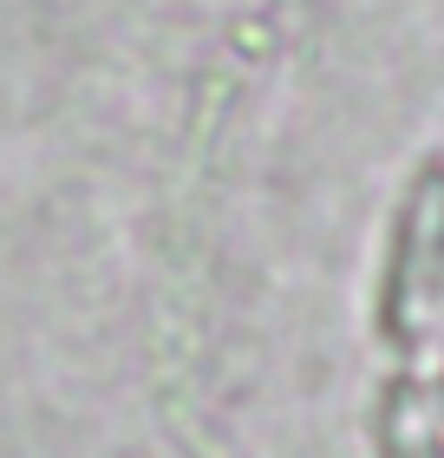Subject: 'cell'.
I'll list each match as a JSON object with an SVG mask.
<instances>
[{"instance_id": "6da1fadb", "label": "cell", "mask_w": 444, "mask_h": 458, "mask_svg": "<svg viewBox=\"0 0 444 458\" xmlns=\"http://www.w3.org/2000/svg\"><path fill=\"white\" fill-rule=\"evenodd\" d=\"M373 335L398 367L444 341V151H425L398 183L373 282Z\"/></svg>"}, {"instance_id": "7a4b0ae2", "label": "cell", "mask_w": 444, "mask_h": 458, "mask_svg": "<svg viewBox=\"0 0 444 458\" xmlns=\"http://www.w3.org/2000/svg\"><path fill=\"white\" fill-rule=\"evenodd\" d=\"M379 458H444V386L418 367H398L373 406Z\"/></svg>"}]
</instances>
